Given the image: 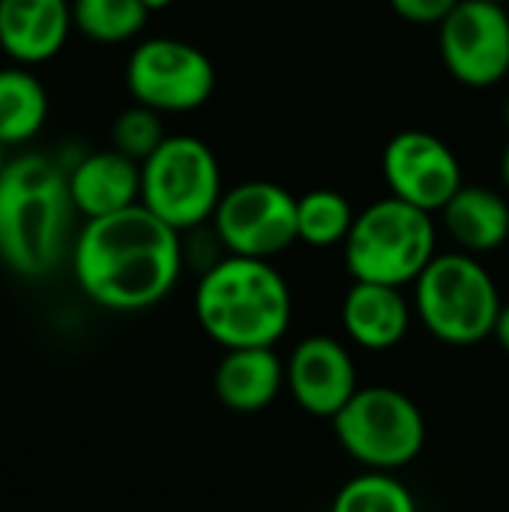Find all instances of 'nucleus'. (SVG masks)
<instances>
[{
  "instance_id": "393cba45",
  "label": "nucleus",
  "mask_w": 509,
  "mask_h": 512,
  "mask_svg": "<svg viewBox=\"0 0 509 512\" xmlns=\"http://www.w3.org/2000/svg\"><path fill=\"white\" fill-rule=\"evenodd\" d=\"M501 180H504V189L509 195V144L504 147V156H501Z\"/></svg>"
},
{
  "instance_id": "bb28decb",
  "label": "nucleus",
  "mask_w": 509,
  "mask_h": 512,
  "mask_svg": "<svg viewBox=\"0 0 509 512\" xmlns=\"http://www.w3.org/2000/svg\"><path fill=\"white\" fill-rule=\"evenodd\" d=\"M6 150H9V147L0 141V174H3V168H6V162H9V153H6Z\"/></svg>"
},
{
  "instance_id": "ddd939ff",
  "label": "nucleus",
  "mask_w": 509,
  "mask_h": 512,
  "mask_svg": "<svg viewBox=\"0 0 509 512\" xmlns=\"http://www.w3.org/2000/svg\"><path fill=\"white\" fill-rule=\"evenodd\" d=\"M72 30L69 0H0V48L18 66L57 57Z\"/></svg>"
},
{
  "instance_id": "412c9836",
  "label": "nucleus",
  "mask_w": 509,
  "mask_h": 512,
  "mask_svg": "<svg viewBox=\"0 0 509 512\" xmlns=\"http://www.w3.org/2000/svg\"><path fill=\"white\" fill-rule=\"evenodd\" d=\"M330 512H417V501L390 471H363L336 492Z\"/></svg>"
},
{
  "instance_id": "20e7f679",
  "label": "nucleus",
  "mask_w": 509,
  "mask_h": 512,
  "mask_svg": "<svg viewBox=\"0 0 509 512\" xmlns=\"http://www.w3.org/2000/svg\"><path fill=\"white\" fill-rule=\"evenodd\" d=\"M342 252L354 282L414 285L438 255L435 216L387 195L357 213Z\"/></svg>"
},
{
  "instance_id": "dca6fc26",
  "label": "nucleus",
  "mask_w": 509,
  "mask_h": 512,
  "mask_svg": "<svg viewBox=\"0 0 509 512\" xmlns=\"http://www.w3.org/2000/svg\"><path fill=\"white\" fill-rule=\"evenodd\" d=\"M285 387V366L273 348L225 351L213 372L216 399L237 414H258L270 408Z\"/></svg>"
},
{
  "instance_id": "cd10ccee",
  "label": "nucleus",
  "mask_w": 509,
  "mask_h": 512,
  "mask_svg": "<svg viewBox=\"0 0 509 512\" xmlns=\"http://www.w3.org/2000/svg\"><path fill=\"white\" fill-rule=\"evenodd\" d=\"M504 123H507V126H509V99H507V102H504Z\"/></svg>"
},
{
  "instance_id": "4468645a",
  "label": "nucleus",
  "mask_w": 509,
  "mask_h": 512,
  "mask_svg": "<svg viewBox=\"0 0 509 512\" xmlns=\"http://www.w3.org/2000/svg\"><path fill=\"white\" fill-rule=\"evenodd\" d=\"M66 183L75 213L84 219L111 216L141 204V162L123 156L114 147L81 156L66 168Z\"/></svg>"
},
{
  "instance_id": "5701e85b",
  "label": "nucleus",
  "mask_w": 509,
  "mask_h": 512,
  "mask_svg": "<svg viewBox=\"0 0 509 512\" xmlns=\"http://www.w3.org/2000/svg\"><path fill=\"white\" fill-rule=\"evenodd\" d=\"M462 0H390L393 12L420 27H441Z\"/></svg>"
},
{
  "instance_id": "9d476101",
  "label": "nucleus",
  "mask_w": 509,
  "mask_h": 512,
  "mask_svg": "<svg viewBox=\"0 0 509 512\" xmlns=\"http://www.w3.org/2000/svg\"><path fill=\"white\" fill-rule=\"evenodd\" d=\"M447 72L474 90L501 84L509 75V12L501 3L462 0L438 27Z\"/></svg>"
},
{
  "instance_id": "2eb2a0df",
  "label": "nucleus",
  "mask_w": 509,
  "mask_h": 512,
  "mask_svg": "<svg viewBox=\"0 0 509 512\" xmlns=\"http://www.w3.org/2000/svg\"><path fill=\"white\" fill-rule=\"evenodd\" d=\"M342 327L354 345L366 351H390L408 336L411 303L402 288L354 282L342 300Z\"/></svg>"
},
{
  "instance_id": "b1692460",
  "label": "nucleus",
  "mask_w": 509,
  "mask_h": 512,
  "mask_svg": "<svg viewBox=\"0 0 509 512\" xmlns=\"http://www.w3.org/2000/svg\"><path fill=\"white\" fill-rule=\"evenodd\" d=\"M492 339L504 348L509 354V303L501 306V315H498V324H495V333H492Z\"/></svg>"
},
{
  "instance_id": "7ed1b4c3",
  "label": "nucleus",
  "mask_w": 509,
  "mask_h": 512,
  "mask_svg": "<svg viewBox=\"0 0 509 512\" xmlns=\"http://www.w3.org/2000/svg\"><path fill=\"white\" fill-rule=\"evenodd\" d=\"M291 312V288L270 261L225 255L195 288V318L225 351L273 348L288 333Z\"/></svg>"
},
{
  "instance_id": "423d86ee",
  "label": "nucleus",
  "mask_w": 509,
  "mask_h": 512,
  "mask_svg": "<svg viewBox=\"0 0 509 512\" xmlns=\"http://www.w3.org/2000/svg\"><path fill=\"white\" fill-rule=\"evenodd\" d=\"M222 195L219 159L195 135H168L141 162V204L180 234L210 225Z\"/></svg>"
},
{
  "instance_id": "c85d7f7f",
  "label": "nucleus",
  "mask_w": 509,
  "mask_h": 512,
  "mask_svg": "<svg viewBox=\"0 0 509 512\" xmlns=\"http://www.w3.org/2000/svg\"><path fill=\"white\" fill-rule=\"evenodd\" d=\"M489 3H501V6H507L509 0H489Z\"/></svg>"
},
{
  "instance_id": "39448f33",
  "label": "nucleus",
  "mask_w": 509,
  "mask_h": 512,
  "mask_svg": "<svg viewBox=\"0 0 509 512\" xmlns=\"http://www.w3.org/2000/svg\"><path fill=\"white\" fill-rule=\"evenodd\" d=\"M501 294L492 273L468 252H438L414 282V312L444 345L468 348L495 333Z\"/></svg>"
},
{
  "instance_id": "6ab92c4d",
  "label": "nucleus",
  "mask_w": 509,
  "mask_h": 512,
  "mask_svg": "<svg viewBox=\"0 0 509 512\" xmlns=\"http://www.w3.org/2000/svg\"><path fill=\"white\" fill-rule=\"evenodd\" d=\"M354 207L336 189H312L297 198V243L312 249L345 246L354 228Z\"/></svg>"
},
{
  "instance_id": "6e6552de",
  "label": "nucleus",
  "mask_w": 509,
  "mask_h": 512,
  "mask_svg": "<svg viewBox=\"0 0 509 512\" xmlns=\"http://www.w3.org/2000/svg\"><path fill=\"white\" fill-rule=\"evenodd\" d=\"M126 87L138 105L159 114H186L213 96L216 69L198 45L174 36H153L132 48L126 60Z\"/></svg>"
},
{
  "instance_id": "1a4fd4ad",
  "label": "nucleus",
  "mask_w": 509,
  "mask_h": 512,
  "mask_svg": "<svg viewBox=\"0 0 509 512\" xmlns=\"http://www.w3.org/2000/svg\"><path fill=\"white\" fill-rule=\"evenodd\" d=\"M225 255L273 261L297 243V198L270 180L225 189L210 219Z\"/></svg>"
},
{
  "instance_id": "4be33fe9",
  "label": "nucleus",
  "mask_w": 509,
  "mask_h": 512,
  "mask_svg": "<svg viewBox=\"0 0 509 512\" xmlns=\"http://www.w3.org/2000/svg\"><path fill=\"white\" fill-rule=\"evenodd\" d=\"M165 138L168 132L162 126V114L138 102L120 111L111 126V147L135 162H144Z\"/></svg>"
},
{
  "instance_id": "f03ea898",
  "label": "nucleus",
  "mask_w": 509,
  "mask_h": 512,
  "mask_svg": "<svg viewBox=\"0 0 509 512\" xmlns=\"http://www.w3.org/2000/svg\"><path fill=\"white\" fill-rule=\"evenodd\" d=\"M75 204L66 168L45 153L9 156L0 174V261L24 279H45L57 270Z\"/></svg>"
},
{
  "instance_id": "a878e982",
  "label": "nucleus",
  "mask_w": 509,
  "mask_h": 512,
  "mask_svg": "<svg viewBox=\"0 0 509 512\" xmlns=\"http://www.w3.org/2000/svg\"><path fill=\"white\" fill-rule=\"evenodd\" d=\"M150 9H165V6H171V3H177V0H144Z\"/></svg>"
},
{
  "instance_id": "9b49d317",
  "label": "nucleus",
  "mask_w": 509,
  "mask_h": 512,
  "mask_svg": "<svg viewBox=\"0 0 509 512\" xmlns=\"http://www.w3.org/2000/svg\"><path fill=\"white\" fill-rule=\"evenodd\" d=\"M381 171L393 198L432 216L441 213L444 204L465 186L462 162L453 147L426 129H405L393 135L384 147Z\"/></svg>"
},
{
  "instance_id": "aec40b11",
  "label": "nucleus",
  "mask_w": 509,
  "mask_h": 512,
  "mask_svg": "<svg viewBox=\"0 0 509 512\" xmlns=\"http://www.w3.org/2000/svg\"><path fill=\"white\" fill-rule=\"evenodd\" d=\"M69 3H72L75 30L99 45H123L135 39L153 12L144 0H69Z\"/></svg>"
},
{
  "instance_id": "a211bd4d",
  "label": "nucleus",
  "mask_w": 509,
  "mask_h": 512,
  "mask_svg": "<svg viewBox=\"0 0 509 512\" xmlns=\"http://www.w3.org/2000/svg\"><path fill=\"white\" fill-rule=\"evenodd\" d=\"M48 120L45 84L30 66H0V141L6 147L27 144Z\"/></svg>"
},
{
  "instance_id": "0eeeda50",
  "label": "nucleus",
  "mask_w": 509,
  "mask_h": 512,
  "mask_svg": "<svg viewBox=\"0 0 509 512\" xmlns=\"http://www.w3.org/2000/svg\"><path fill=\"white\" fill-rule=\"evenodd\" d=\"M342 450L366 471H399L426 444V420L411 396L393 387H360L333 417Z\"/></svg>"
},
{
  "instance_id": "f8f14e48",
  "label": "nucleus",
  "mask_w": 509,
  "mask_h": 512,
  "mask_svg": "<svg viewBox=\"0 0 509 512\" xmlns=\"http://www.w3.org/2000/svg\"><path fill=\"white\" fill-rule=\"evenodd\" d=\"M285 384L306 414L324 420H333L360 390L354 357L333 336L297 342L285 366Z\"/></svg>"
},
{
  "instance_id": "f3484780",
  "label": "nucleus",
  "mask_w": 509,
  "mask_h": 512,
  "mask_svg": "<svg viewBox=\"0 0 509 512\" xmlns=\"http://www.w3.org/2000/svg\"><path fill=\"white\" fill-rule=\"evenodd\" d=\"M444 231L468 255H486L509 240L507 195L489 186H462L441 210Z\"/></svg>"
},
{
  "instance_id": "f257e3e1",
  "label": "nucleus",
  "mask_w": 509,
  "mask_h": 512,
  "mask_svg": "<svg viewBox=\"0 0 509 512\" xmlns=\"http://www.w3.org/2000/svg\"><path fill=\"white\" fill-rule=\"evenodd\" d=\"M186 264L183 234L144 204L87 219L72 243V273L87 300L111 312L162 303Z\"/></svg>"
}]
</instances>
